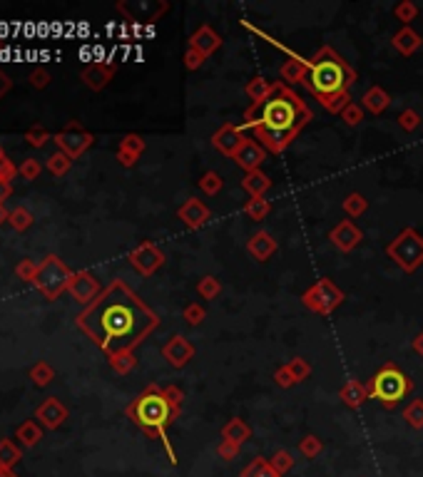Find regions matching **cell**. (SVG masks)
Wrapping results in <instances>:
<instances>
[{"label":"cell","mask_w":423,"mask_h":477,"mask_svg":"<svg viewBox=\"0 0 423 477\" xmlns=\"http://www.w3.org/2000/svg\"><path fill=\"white\" fill-rule=\"evenodd\" d=\"M118 162L123 164L125 169H132L135 164H137V157L130 154V152H125V149H118Z\"/></svg>","instance_id":"obj_56"},{"label":"cell","mask_w":423,"mask_h":477,"mask_svg":"<svg viewBox=\"0 0 423 477\" xmlns=\"http://www.w3.org/2000/svg\"><path fill=\"white\" fill-rule=\"evenodd\" d=\"M244 214L252 219V222H261V219H266L271 214V202L266 197L249 199V202L244 204Z\"/></svg>","instance_id":"obj_35"},{"label":"cell","mask_w":423,"mask_h":477,"mask_svg":"<svg viewBox=\"0 0 423 477\" xmlns=\"http://www.w3.org/2000/svg\"><path fill=\"white\" fill-rule=\"evenodd\" d=\"M0 477H18V475L13 470H3V467H0Z\"/></svg>","instance_id":"obj_61"},{"label":"cell","mask_w":423,"mask_h":477,"mask_svg":"<svg viewBox=\"0 0 423 477\" xmlns=\"http://www.w3.org/2000/svg\"><path fill=\"white\" fill-rule=\"evenodd\" d=\"M145 139L140 137V134H135V132H130V134H125L123 139H120V147L118 149H125V152H130V154H135V157H142V152H145Z\"/></svg>","instance_id":"obj_47"},{"label":"cell","mask_w":423,"mask_h":477,"mask_svg":"<svg viewBox=\"0 0 423 477\" xmlns=\"http://www.w3.org/2000/svg\"><path fill=\"white\" fill-rule=\"evenodd\" d=\"M8 222H11V212H8V209L0 204V226H3V224H8Z\"/></svg>","instance_id":"obj_60"},{"label":"cell","mask_w":423,"mask_h":477,"mask_svg":"<svg viewBox=\"0 0 423 477\" xmlns=\"http://www.w3.org/2000/svg\"><path fill=\"white\" fill-rule=\"evenodd\" d=\"M3 157H6V152H3V144H0V159H3Z\"/></svg>","instance_id":"obj_62"},{"label":"cell","mask_w":423,"mask_h":477,"mask_svg":"<svg viewBox=\"0 0 423 477\" xmlns=\"http://www.w3.org/2000/svg\"><path fill=\"white\" fill-rule=\"evenodd\" d=\"M50 139H55L52 137L50 132H47L45 127H40V125H35V127H30L26 132V142L30 144L33 149H40V147H45L47 142H50Z\"/></svg>","instance_id":"obj_46"},{"label":"cell","mask_w":423,"mask_h":477,"mask_svg":"<svg viewBox=\"0 0 423 477\" xmlns=\"http://www.w3.org/2000/svg\"><path fill=\"white\" fill-rule=\"evenodd\" d=\"M18 172L23 174V179H38L40 177V172H43V164L38 162V159H26V162L21 164V167H18Z\"/></svg>","instance_id":"obj_52"},{"label":"cell","mask_w":423,"mask_h":477,"mask_svg":"<svg viewBox=\"0 0 423 477\" xmlns=\"http://www.w3.org/2000/svg\"><path fill=\"white\" fill-rule=\"evenodd\" d=\"M8 224H11L16 231H28V229L33 226V214L28 212L26 207H16L11 212V222Z\"/></svg>","instance_id":"obj_48"},{"label":"cell","mask_w":423,"mask_h":477,"mask_svg":"<svg viewBox=\"0 0 423 477\" xmlns=\"http://www.w3.org/2000/svg\"><path fill=\"white\" fill-rule=\"evenodd\" d=\"M118 11L123 16H128L130 21H145V23H154L169 11V3H118Z\"/></svg>","instance_id":"obj_15"},{"label":"cell","mask_w":423,"mask_h":477,"mask_svg":"<svg viewBox=\"0 0 423 477\" xmlns=\"http://www.w3.org/2000/svg\"><path fill=\"white\" fill-rule=\"evenodd\" d=\"M391 102H393L391 95H388V92L383 90L381 85H371L366 92H363V97H361L363 112H368V115H373V117L383 115V112L391 107Z\"/></svg>","instance_id":"obj_23"},{"label":"cell","mask_w":423,"mask_h":477,"mask_svg":"<svg viewBox=\"0 0 423 477\" xmlns=\"http://www.w3.org/2000/svg\"><path fill=\"white\" fill-rule=\"evenodd\" d=\"M204 60H207V57H204L197 47L187 45V50H184V67H187V70H192V72L199 70V67L204 65Z\"/></svg>","instance_id":"obj_50"},{"label":"cell","mask_w":423,"mask_h":477,"mask_svg":"<svg viewBox=\"0 0 423 477\" xmlns=\"http://www.w3.org/2000/svg\"><path fill=\"white\" fill-rule=\"evenodd\" d=\"M75 323L110 358L137 348L152 331H157L159 316L123 279H115L102 289L97 301L77 314Z\"/></svg>","instance_id":"obj_1"},{"label":"cell","mask_w":423,"mask_h":477,"mask_svg":"<svg viewBox=\"0 0 423 477\" xmlns=\"http://www.w3.org/2000/svg\"><path fill=\"white\" fill-rule=\"evenodd\" d=\"M184 406V393L182 388L177 386H157V383H150L128 408H125V415L140 427L147 437L152 440H159L167 450L169 462H177L174 457V447L169 445L167 430L174 420L179 418Z\"/></svg>","instance_id":"obj_4"},{"label":"cell","mask_w":423,"mask_h":477,"mask_svg":"<svg viewBox=\"0 0 423 477\" xmlns=\"http://www.w3.org/2000/svg\"><path fill=\"white\" fill-rule=\"evenodd\" d=\"M421 45H423L421 35H418V33L413 30L411 25L396 30V33H393V38H391V47L398 52V55H403V57L416 55V52L421 50Z\"/></svg>","instance_id":"obj_22"},{"label":"cell","mask_w":423,"mask_h":477,"mask_svg":"<svg viewBox=\"0 0 423 477\" xmlns=\"http://www.w3.org/2000/svg\"><path fill=\"white\" fill-rule=\"evenodd\" d=\"M342 209H344V214H346L349 219H359V217H363L366 214V209H368V199L363 197L361 192H349L346 197H344V202H342Z\"/></svg>","instance_id":"obj_29"},{"label":"cell","mask_w":423,"mask_h":477,"mask_svg":"<svg viewBox=\"0 0 423 477\" xmlns=\"http://www.w3.org/2000/svg\"><path fill=\"white\" fill-rule=\"evenodd\" d=\"M266 149L261 147L259 142H256L254 137H247V142L242 144V149L237 152V157H235V162H237V167L239 169H244V174H249V172H259L261 169V164H264V159H266Z\"/></svg>","instance_id":"obj_18"},{"label":"cell","mask_w":423,"mask_h":477,"mask_svg":"<svg viewBox=\"0 0 423 477\" xmlns=\"http://www.w3.org/2000/svg\"><path fill=\"white\" fill-rule=\"evenodd\" d=\"M274 383L281 388V391H286V388L296 386L294 376H291V371L286 366H281V368H276V371H274Z\"/></svg>","instance_id":"obj_54"},{"label":"cell","mask_w":423,"mask_h":477,"mask_svg":"<svg viewBox=\"0 0 423 477\" xmlns=\"http://www.w3.org/2000/svg\"><path fill=\"white\" fill-rule=\"evenodd\" d=\"M239 477H281V475L271 467V462L266 460V457H254V460L242 470Z\"/></svg>","instance_id":"obj_32"},{"label":"cell","mask_w":423,"mask_h":477,"mask_svg":"<svg viewBox=\"0 0 423 477\" xmlns=\"http://www.w3.org/2000/svg\"><path fill=\"white\" fill-rule=\"evenodd\" d=\"M21 460H23L21 447L13 440H8V437H3V440H0V467H3V470H13Z\"/></svg>","instance_id":"obj_30"},{"label":"cell","mask_w":423,"mask_h":477,"mask_svg":"<svg viewBox=\"0 0 423 477\" xmlns=\"http://www.w3.org/2000/svg\"><path fill=\"white\" fill-rule=\"evenodd\" d=\"M187 45L197 47V50L202 52L204 57H209V55H215V52L222 47V38H220V33H217L215 28L209 25V23H202V25H199L197 30L189 35Z\"/></svg>","instance_id":"obj_20"},{"label":"cell","mask_w":423,"mask_h":477,"mask_svg":"<svg viewBox=\"0 0 423 477\" xmlns=\"http://www.w3.org/2000/svg\"><path fill=\"white\" fill-rule=\"evenodd\" d=\"M16 437L21 440V445H26V447H35L38 442L43 440V425L38 420H26V423H21L18 425V430H16Z\"/></svg>","instance_id":"obj_28"},{"label":"cell","mask_w":423,"mask_h":477,"mask_svg":"<svg viewBox=\"0 0 423 477\" xmlns=\"http://www.w3.org/2000/svg\"><path fill=\"white\" fill-rule=\"evenodd\" d=\"M11 194H13V184H8V182H3V179H0V204L6 202Z\"/></svg>","instance_id":"obj_59"},{"label":"cell","mask_w":423,"mask_h":477,"mask_svg":"<svg viewBox=\"0 0 423 477\" xmlns=\"http://www.w3.org/2000/svg\"><path fill=\"white\" fill-rule=\"evenodd\" d=\"M16 174H21V172H18V167H16V164H13V159H8V157L0 159V179H3V182L13 184Z\"/></svg>","instance_id":"obj_55"},{"label":"cell","mask_w":423,"mask_h":477,"mask_svg":"<svg viewBox=\"0 0 423 477\" xmlns=\"http://www.w3.org/2000/svg\"><path fill=\"white\" fill-rule=\"evenodd\" d=\"M194 355H197V348L192 345V340L184 338V335H179V333L169 335L167 343L162 345V358L172 368H177V371L184 366H189Z\"/></svg>","instance_id":"obj_11"},{"label":"cell","mask_w":423,"mask_h":477,"mask_svg":"<svg viewBox=\"0 0 423 477\" xmlns=\"http://www.w3.org/2000/svg\"><path fill=\"white\" fill-rule=\"evenodd\" d=\"M38 274V264L33 259H21L16 264V276L21 281H28V284H33V279H35Z\"/></svg>","instance_id":"obj_49"},{"label":"cell","mask_w":423,"mask_h":477,"mask_svg":"<svg viewBox=\"0 0 423 477\" xmlns=\"http://www.w3.org/2000/svg\"><path fill=\"white\" fill-rule=\"evenodd\" d=\"M304 65L306 90L319 100V105L329 115H342L344 107L351 102L349 90L356 82V70L332 45H322L311 60H304Z\"/></svg>","instance_id":"obj_3"},{"label":"cell","mask_w":423,"mask_h":477,"mask_svg":"<svg viewBox=\"0 0 423 477\" xmlns=\"http://www.w3.org/2000/svg\"><path fill=\"white\" fill-rule=\"evenodd\" d=\"M344 120V125H349V127H356V125L363 122V117H366V112H363V107L359 105V102H349L346 107H344V112L339 115Z\"/></svg>","instance_id":"obj_44"},{"label":"cell","mask_w":423,"mask_h":477,"mask_svg":"<svg viewBox=\"0 0 423 477\" xmlns=\"http://www.w3.org/2000/svg\"><path fill=\"white\" fill-rule=\"evenodd\" d=\"M197 296L204 301H215L217 296L222 294V281L217 279V276H202V279L197 281Z\"/></svg>","instance_id":"obj_34"},{"label":"cell","mask_w":423,"mask_h":477,"mask_svg":"<svg viewBox=\"0 0 423 477\" xmlns=\"http://www.w3.org/2000/svg\"><path fill=\"white\" fill-rule=\"evenodd\" d=\"M11 87H13V80L6 75V72L0 70V100H3V97H6L8 92H11Z\"/></svg>","instance_id":"obj_57"},{"label":"cell","mask_w":423,"mask_h":477,"mask_svg":"<svg viewBox=\"0 0 423 477\" xmlns=\"http://www.w3.org/2000/svg\"><path fill=\"white\" fill-rule=\"evenodd\" d=\"M45 167H47V172H50L52 177H65V174L70 172V167H72V159L67 157L65 152H60V149H57L55 154H50V157H47Z\"/></svg>","instance_id":"obj_36"},{"label":"cell","mask_w":423,"mask_h":477,"mask_svg":"<svg viewBox=\"0 0 423 477\" xmlns=\"http://www.w3.org/2000/svg\"><path fill=\"white\" fill-rule=\"evenodd\" d=\"M252 437V427L247 425L242 418H230V420L225 423V427H222V440L227 442H235V445H244L247 440Z\"/></svg>","instance_id":"obj_26"},{"label":"cell","mask_w":423,"mask_h":477,"mask_svg":"<svg viewBox=\"0 0 423 477\" xmlns=\"http://www.w3.org/2000/svg\"><path fill=\"white\" fill-rule=\"evenodd\" d=\"M115 72H118V67L110 65V62H92V65L82 67L80 80L85 82V87H90L92 92H100L113 82Z\"/></svg>","instance_id":"obj_17"},{"label":"cell","mask_w":423,"mask_h":477,"mask_svg":"<svg viewBox=\"0 0 423 477\" xmlns=\"http://www.w3.org/2000/svg\"><path fill=\"white\" fill-rule=\"evenodd\" d=\"M413 393V381L396 363H383L368 381V401H378L386 410H393Z\"/></svg>","instance_id":"obj_5"},{"label":"cell","mask_w":423,"mask_h":477,"mask_svg":"<svg viewBox=\"0 0 423 477\" xmlns=\"http://www.w3.org/2000/svg\"><path fill=\"white\" fill-rule=\"evenodd\" d=\"M244 92H247V97L252 100V105H254V102H264L266 97L274 92V82H269L266 77L256 75V77H252V80L247 82Z\"/></svg>","instance_id":"obj_27"},{"label":"cell","mask_w":423,"mask_h":477,"mask_svg":"<svg viewBox=\"0 0 423 477\" xmlns=\"http://www.w3.org/2000/svg\"><path fill=\"white\" fill-rule=\"evenodd\" d=\"M30 378H33V383H35L38 388H45V386H50L52 378H55V368H52L50 363H45V361H38L35 366L30 368Z\"/></svg>","instance_id":"obj_39"},{"label":"cell","mask_w":423,"mask_h":477,"mask_svg":"<svg viewBox=\"0 0 423 477\" xmlns=\"http://www.w3.org/2000/svg\"><path fill=\"white\" fill-rule=\"evenodd\" d=\"M386 254L403 274H413L423 266V236L413 226L403 229L386 246Z\"/></svg>","instance_id":"obj_6"},{"label":"cell","mask_w":423,"mask_h":477,"mask_svg":"<svg viewBox=\"0 0 423 477\" xmlns=\"http://www.w3.org/2000/svg\"><path fill=\"white\" fill-rule=\"evenodd\" d=\"M239 450H242L239 445H235V442H227V440H222L220 445H217V455H220L222 460H227V462L237 460V457H239Z\"/></svg>","instance_id":"obj_53"},{"label":"cell","mask_w":423,"mask_h":477,"mask_svg":"<svg viewBox=\"0 0 423 477\" xmlns=\"http://www.w3.org/2000/svg\"><path fill=\"white\" fill-rule=\"evenodd\" d=\"M276 249H279V244H276V238L271 236L269 231H256L249 236V241H247V251H249L252 256H254L256 261H269L271 256L276 254Z\"/></svg>","instance_id":"obj_21"},{"label":"cell","mask_w":423,"mask_h":477,"mask_svg":"<svg viewBox=\"0 0 423 477\" xmlns=\"http://www.w3.org/2000/svg\"><path fill=\"white\" fill-rule=\"evenodd\" d=\"M269 462H271V467H274V470L279 472L281 477H284L286 472L294 470V455H291L289 450H276L274 455L269 457Z\"/></svg>","instance_id":"obj_43"},{"label":"cell","mask_w":423,"mask_h":477,"mask_svg":"<svg viewBox=\"0 0 423 477\" xmlns=\"http://www.w3.org/2000/svg\"><path fill=\"white\" fill-rule=\"evenodd\" d=\"M197 187L202 189V194H207V197H217V194L225 189V179H222L215 169H207V172L199 177Z\"/></svg>","instance_id":"obj_33"},{"label":"cell","mask_w":423,"mask_h":477,"mask_svg":"<svg viewBox=\"0 0 423 477\" xmlns=\"http://www.w3.org/2000/svg\"><path fill=\"white\" fill-rule=\"evenodd\" d=\"M72 274H75V271L67 269L65 261H62L60 256L50 254L38 264V274H35V279H33V286H35L47 301H55L62 291H67Z\"/></svg>","instance_id":"obj_7"},{"label":"cell","mask_w":423,"mask_h":477,"mask_svg":"<svg viewBox=\"0 0 423 477\" xmlns=\"http://www.w3.org/2000/svg\"><path fill=\"white\" fill-rule=\"evenodd\" d=\"M411 350H413V353H416V355H421V358H423V331H421V333L413 335V340H411Z\"/></svg>","instance_id":"obj_58"},{"label":"cell","mask_w":423,"mask_h":477,"mask_svg":"<svg viewBox=\"0 0 423 477\" xmlns=\"http://www.w3.org/2000/svg\"><path fill=\"white\" fill-rule=\"evenodd\" d=\"M286 368L291 371V376H294L296 383H304L306 378H311V363L306 361V358H301V355L291 358V361L286 363Z\"/></svg>","instance_id":"obj_45"},{"label":"cell","mask_w":423,"mask_h":477,"mask_svg":"<svg viewBox=\"0 0 423 477\" xmlns=\"http://www.w3.org/2000/svg\"><path fill=\"white\" fill-rule=\"evenodd\" d=\"M182 318L187 326H202V321L207 318V311H204V306L199 301H189L182 309Z\"/></svg>","instance_id":"obj_40"},{"label":"cell","mask_w":423,"mask_h":477,"mask_svg":"<svg viewBox=\"0 0 423 477\" xmlns=\"http://www.w3.org/2000/svg\"><path fill=\"white\" fill-rule=\"evenodd\" d=\"M271 177L269 174H264L259 169V172H249L242 177V189H244L247 194H249V199H261L266 197V192L271 189Z\"/></svg>","instance_id":"obj_25"},{"label":"cell","mask_w":423,"mask_h":477,"mask_svg":"<svg viewBox=\"0 0 423 477\" xmlns=\"http://www.w3.org/2000/svg\"><path fill=\"white\" fill-rule=\"evenodd\" d=\"M314 120L311 107L281 80L274 82V92L264 102H254L244 110L239 130H249L254 139L269 154H281L291 147L301 130Z\"/></svg>","instance_id":"obj_2"},{"label":"cell","mask_w":423,"mask_h":477,"mask_svg":"<svg viewBox=\"0 0 423 477\" xmlns=\"http://www.w3.org/2000/svg\"><path fill=\"white\" fill-rule=\"evenodd\" d=\"M344 301H346V294H344L332 279H327V276H322L316 284H311L309 289L301 294V306L319 316H332Z\"/></svg>","instance_id":"obj_8"},{"label":"cell","mask_w":423,"mask_h":477,"mask_svg":"<svg viewBox=\"0 0 423 477\" xmlns=\"http://www.w3.org/2000/svg\"><path fill=\"white\" fill-rule=\"evenodd\" d=\"M339 398H342V403L346 408H351V410H359V408H361L363 403L368 401V383H361V381H356V378H351V381H346L342 386V391H339Z\"/></svg>","instance_id":"obj_24"},{"label":"cell","mask_w":423,"mask_h":477,"mask_svg":"<svg viewBox=\"0 0 423 477\" xmlns=\"http://www.w3.org/2000/svg\"><path fill=\"white\" fill-rule=\"evenodd\" d=\"M55 144L60 147V152H65L67 157L75 162L77 157H82V154L87 152V149L95 144V134L87 132L85 127H82L80 122H67L65 127L60 130V132L55 134Z\"/></svg>","instance_id":"obj_9"},{"label":"cell","mask_w":423,"mask_h":477,"mask_svg":"<svg viewBox=\"0 0 423 477\" xmlns=\"http://www.w3.org/2000/svg\"><path fill=\"white\" fill-rule=\"evenodd\" d=\"M108 363L118 376H128V373H132L137 368V355H135V350H125V353L110 355Z\"/></svg>","instance_id":"obj_31"},{"label":"cell","mask_w":423,"mask_h":477,"mask_svg":"<svg viewBox=\"0 0 423 477\" xmlns=\"http://www.w3.org/2000/svg\"><path fill=\"white\" fill-rule=\"evenodd\" d=\"M177 219L184 224L187 229H202L204 224L212 219V209L197 197H189L182 207L177 209Z\"/></svg>","instance_id":"obj_16"},{"label":"cell","mask_w":423,"mask_h":477,"mask_svg":"<svg viewBox=\"0 0 423 477\" xmlns=\"http://www.w3.org/2000/svg\"><path fill=\"white\" fill-rule=\"evenodd\" d=\"M244 142H247V137L239 130V125H232V122L222 125V127L212 134V147H215L222 157H230V159L237 157V152H239Z\"/></svg>","instance_id":"obj_13"},{"label":"cell","mask_w":423,"mask_h":477,"mask_svg":"<svg viewBox=\"0 0 423 477\" xmlns=\"http://www.w3.org/2000/svg\"><path fill=\"white\" fill-rule=\"evenodd\" d=\"M396 122L403 132H416V130L421 127V115H418L413 107H406V110H401V115L396 117Z\"/></svg>","instance_id":"obj_41"},{"label":"cell","mask_w":423,"mask_h":477,"mask_svg":"<svg viewBox=\"0 0 423 477\" xmlns=\"http://www.w3.org/2000/svg\"><path fill=\"white\" fill-rule=\"evenodd\" d=\"M403 420H406L413 430H421L423 427V401L421 398H413V401L403 408Z\"/></svg>","instance_id":"obj_38"},{"label":"cell","mask_w":423,"mask_h":477,"mask_svg":"<svg viewBox=\"0 0 423 477\" xmlns=\"http://www.w3.org/2000/svg\"><path fill=\"white\" fill-rule=\"evenodd\" d=\"M299 452H301V457H306V460H316V457L322 455L324 452V442H322V437H316V435H304L299 440Z\"/></svg>","instance_id":"obj_37"},{"label":"cell","mask_w":423,"mask_h":477,"mask_svg":"<svg viewBox=\"0 0 423 477\" xmlns=\"http://www.w3.org/2000/svg\"><path fill=\"white\" fill-rule=\"evenodd\" d=\"M67 291H70V296L77 301V304L90 306L92 301H97V296L102 294V286H100V281L95 279L92 271L82 269V271H75V274H72Z\"/></svg>","instance_id":"obj_12"},{"label":"cell","mask_w":423,"mask_h":477,"mask_svg":"<svg viewBox=\"0 0 423 477\" xmlns=\"http://www.w3.org/2000/svg\"><path fill=\"white\" fill-rule=\"evenodd\" d=\"M50 72L45 70V67H38V70L30 72V77H28V82H30L33 90H45L47 85H50Z\"/></svg>","instance_id":"obj_51"},{"label":"cell","mask_w":423,"mask_h":477,"mask_svg":"<svg viewBox=\"0 0 423 477\" xmlns=\"http://www.w3.org/2000/svg\"><path fill=\"white\" fill-rule=\"evenodd\" d=\"M329 241H332L342 254H349V251H354L363 241V231L351 219H342V222L329 231Z\"/></svg>","instance_id":"obj_14"},{"label":"cell","mask_w":423,"mask_h":477,"mask_svg":"<svg viewBox=\"0 0 423 477\" xmlns=\"http://www.w3.org/2000/svg\"><path fill=\"white\" fill-rule=\"evenodd\" d=\"M393 18H396V21H401L403 28H406L408 23H413L418 18V6H416V3H411V0H401V3L393 8Z\"/></svg>","instance_id":"obj_42"},{"label":"cell","mask_w":423,"mask_h":477,"mask_svg":"<svg viewBox=\"0 0 423 477\" xmlns=\"http://www.w3.org/2000/svg\"><path fill=\"white\" fill-rule=\"evenodd\" d=\"M35 420L40 423L45 430H57V427L67 420V408L62 406L57 398H45V401L38 406Z\"/></svg>","instance_id":"obj_19"},{"label":"cell","mask_w":423,"mask_h":477,"mask_svg":"<svg viewBox=\"0 0 423 477\" xmlns=\"http://www.w3.org/2000/svg\"><path fill=\"white\" fill-rule=\"evenodd\" d=\"M128 261L140 276H152L162 269L164 261H167V256H164V251L159 249L157 244H152V241H142V244H137L132 251H130Z\"/></svg>","instance_id":"obj_10"}]
</instances>
